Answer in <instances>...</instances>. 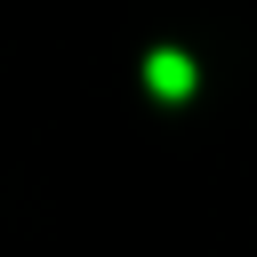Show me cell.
Listing matches in <instances>:
<instances>
[{"label": "cell", "instance_id": "cell-1", "mask_svg": "<svg viewBox=\"0 0 257 257\" xmlns=\"http://www.w3.org/2000/svg\"><path fill=\"white\" fill-rule=\"evenodd\" d=\"M153 88H161V96H185V88H193V64H185L177 48H161V56H153Z\"/></svg>", "mask_w": 257, "mask_h": 257}]
</instances>
